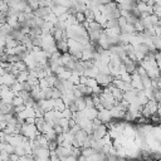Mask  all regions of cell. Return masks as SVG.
<instances>
[{"label":"cell","instance_id":"6da1fadb","mask_svg":"<svg viewBox=\"0 0 161 161\" xmlns=\"http://www.w3.org/2000/svg\"><path fill=\"white\" fill-rule=\"evenodd\" d=\"M106 135H107V128H106L104 123H102V125H99V126H93L92 136H93L96 140H101V138H103Z\"/></svg>","mask_w":161,"mask_h":161},{"label":"cell","instance_id":"277c9868","mask_svg":"<svg viewBox=\"0 0 161 161\" xmlns=\"http://www.w3.org/2000/svg\"><path fill=\"white\" fill-rule=\"evenodd\" d=\"M18 160H19V156H18L15 152L9 155V161H18Z\"/></svg>","mask_w":161,"mask_h":161},{"label":"cell","instance_id":"3957f363","mask_svg":"<svg viewBox=\"0 0 161 161\" xmlns=\"http://www.w3.org/2000/svg\"><path fill=\"white\" fill-rule=\"evenodd\" d=\"M15 153L20 157V156H25L26 155V152H25V148L21 146V145H19V146H15Z\"/></svg>","mask_w":161,"mask_h":161},{"label":"cell","instance_id":"7a4b0ae2","mask_svg":"<svg viewBox=\"0 0 161 161\" xmlns=\"http://www.w3.org/2000/svg\"><path fill=\"white\" fill-rule=\"evenodd\" d=\"M97 118H99V119L102 121V123H107V122H109L111 118H113V117H112L109 109L102 108L101 111H98V116H97Z\"/></svg>","mask_w":161,"mask_h":161},{"label":"cell","instance_id":"5b68a950","mask_svg":"<svg viewBox=\"0 0 161 161\" xmlns=\"http://www.w3.org/2000/svg\"><path fill=\"white\" fill-rule=\"evenodd\" d=\"M18 161H28V158H26V156H20Z\"/></svg>","mask_w":161,"mask_h":161}]
</instances>
